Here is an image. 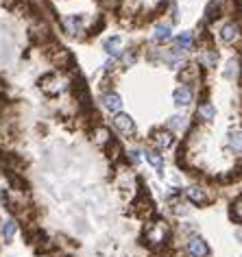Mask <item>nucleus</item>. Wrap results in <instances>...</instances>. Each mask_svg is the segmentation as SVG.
Masks as SVG:
<instances>
[{
  "label": "nucleus",
  "instance_id": "2",
  "mask_svg": "<svg viewBox=\"0 0 242 257\" xmlns=\"http://www.w3.org/2000/svg\"><path fill=\"white\" fill-rule=\"evenodd\" d=\"M129 211L140 220H151L155 214H157L155 200H153V196H151V192H149V188H146L142 177H138V194L131 199Z\"/></svg>",
  "mask_w": 242,
  "mask_h": 257
},
{
  "label": "nucleus",
  "instance_id": "24",
  "mask_svg": "<svg viewBox=\"0 0 242 257\" xmlns=\"http://www.w3.org/2000/svg\"><path fill=\"white\" fill-rule=\"evenodd\" d=\"M140 57V48L138 46H131L127 53H120V61H122V68H131V65H135Z\"/></svg>",
  "mask_w": 242,
  "mask_h": 257
},
{
  "label": "nucleus",
  "instance_id": "20",
  "mask_svg": "<svg viewBox=\"0 0 242 257\" xmlns=\"http://www.w3.org/2000/svg\"><path fill=\"white\" fill-rule=\"evenodd\" d=\"M218 63V50L216 48H203L199 55V65L201 68H214Z\"/></svg>",
  "mask_w": 242,
  "mask_h": 257
},
{
  "label": "nucleus",
  "instance_id": "6",
  "mask_svg": "<svg viewBox=\"0 0 242 257\" xmlns=\"http://www.w3.org/2000/svg\"><path fill=\"white\" fill-rule=\"evenodd\" d=\"M37 87L42 89V94H44V96H48V98H57L59 94L63 92V85H61V81H59L57 72L42 74V77L37 79Z\"/></svg>",
  "mask_w": 242,
  "mask_h": 257
},
{
  "label": "nucleus",
  "instance_id": "8",
  "mask_svg": "<svg viewBox=\"0 0 242 257\" xmlns=\"http://www.w3.org/2000/svg\"><path fill=\"white\" fill-rule=\"evenodd\" d=\"M114 129L118 131V133H122V138H129V140H133L135 135H138V127H135L133 118L124 112L114 114Z\"/></svg>",
  "mask_w": 242,
  "mask_h": 257
},
{
  "label": "nucleus",
  "instance_id": "17",
  "mask_svg": "<svg viewBox=\"0 0 242 257\" xmlns=\"http://www.w3.org/2000/svg\"><path fill=\"white\" fill-rule=\"evenodd\" d=\"M238 37H240V22H227V24H223V29H220V39H223L225 44L238 42Z\"/></svg>",
  "mask_w": 242,
  "mask_h": 257
},
{
  "label": "nucleus",
  "instance_id": "26",
  "mask_svg": "<svg viewBox=\"0 0 242 257\" xmlns=\"http://www.w3.org/2000/svg\"><path fill=\"white\" fill-rule=\"evenodd\" d=\"M175 46L179 50H192L194 48V37L190 33H181L177 37V42H175Z\"/></svg>",
  "mask_w": 242,
  "mask_h": 257
},
{
  "label": "nucleus",
  "instance_id": "7",
  "mask_svg": "<svg viewBox=\"0 0 242 257\" xmlns=\"http://www.w3.org/2000/svg\"><path fill=\"white\" fill-rule=\"evenodd\" d=\"M149 142L153 144L155 150H166L175 144V133L168 127H155L149 133Z\"/></svg>",
  "mask_w": 242,
  "mask_h": 257
},
{
  "label": "nucleus",
  "instance_id": "1",
  "mask_svg": "<svg viewBox=\"0 0 242 257\" xmlns=\"http://www.w3.org/2000/svg\"><path fill=\"white\" fill-rule=\"evenodd\" d=\"M142 244H146L153 251H161L164 246L173 244V229L164 218H159L155 214L151 220H146V227L142 231Z\"/></svg>",
  "mask_w": 242,
  "mask_h": 257
},
{
  "label": "nucleus",
  "instance_id": "14",
  "mask_svg": "<svg viewBox=\"0 0 242 257\" xmlns=\"http://www.w3.org/2000/svg\"><path fill=\"white\" fill-rule=\"evenodd\" d=\"M61 29L68 37H81V31H85L83 29V16L61 18Z\"/></svg>",
  "mask_w": 242,
  "mask_h": 257
},
{
  "label": "nucleus",
  "instance_id": "25",
  "mask_svg": "<svg viewBox=\"0 0 242 257\" xmlns=\"http://www.w3.org/2000/svg\"><path fill=\"white\" fill-rule=\"evenodd\" d=\"M229 218H231V223H236V225L242 223V200H240V196H236V199L229 203Z\"/></svg>",
  "mask_w": 242,
  "mask_h": 257
},
{
  "label": "nucleus",
  "instance_id": "16",
  "mask_svg": "<svg viewBox=\"0 0 242 257\" xmlns=\"http://www.w3.org/2000/svg\"><path fill=\"white\" fill-rule=\"evenodd\" d=\"M216 118V109H214V105L210 103H199V107H196V115H194V120L196 122H203V124H208V122H212V120Z\"/></svg>",
  "mask_w": 242,
  "mask_h": 257
},
{
  "label": "nucleus",
  "instance_id": "13",
  "mask_svg": "<svg viewBox=\"0 0 242 257\" xmlns=\"http://www.w3.org/2000/svg\"><path fill=\"white\" fill-rule=\"evenodd\" d=\"M225 16V2L223 0H210L208 7H205V16H203V24H214Z\"/></svg>",
  "mask_w": 242,
  "mask_h": 257
},
{
  "label": "nucleus",
  "instance_id": "21",
  "mask_svg": "<svg viewBox=\"0 0 242 257\" xmlns=\"http://www.w3.org/2000/svg\"><path fill=\"white\" fill-rule=\"evenodd\" d=\"M192 96H194L192 89L179 85V87L175 89V94H173V100H175V105H177V107H188V105L192 103Z\"/></svg>",
  "mask_w": 242,
  "mask_h": 257
},
{
  "label": "nucleus",
  "instance_id": "9",
  "mask_svg": "<svg viewBox=\"0 0 242 257\" xmlns=\"http://www.w3.org/2000/svg\"><path fill=\"white\" fill-rule=\"evenodd\" d=\"M185 253H188L190 257H210L212 249H210L208 242H205V238H201L199 233H194L188 238V242H185Z\"/></svg>",
  "mask_w": 242,
  "mask_h": 257
},
{
  "label": "nucleus",
  "instance_id": "28",
  "mask_svg": "<svg viewBox=\"0 0 242 257\" xmlns=\"http://www.w3.org/2000/svg\"><path fill=\"white\" fill-rule=\"evenodd\" d=\"M185 124V120H183V115H173L170 118V122H168V129L173 131V129H181Z\"/></svg>",
  "mask_w": 242,
  "mask_h": 257
},
{
  "label": "nucleus",
  "instance_id": "11",
  "mask_svg": "<svg viewBox=\"0 0 242 257\" xmlns=\"http://www.w3.org/2000/svg\"><path fill=\"white\" fill-rule=\"evenodd\" d=\"M4 179H7V183H9V188L13 190V192H20V194H29V181L27 177H24L22 172H13V170H7V172L2 174Z\"/></svg>",
  "mask_w": 242,
  "mask_h": 257
},
{
  "label": "nucleus",
  "instance_id": "12",
  "mask_svg": "<svg viewBox=\"0 0 242 257\" xmlns=\"http://www.w3.org/2000/svg\"><path fill=\"white\" fill-rule=\"evenodd\" d=\"M90 140L94 142V146H98V148H105L109 142L114 140V133L109 127H105V124H98V127L90 129Z\"/></svg>",
  "mask_w": 242,
  "mask_h": 257
},
{
  "label": "nucleus",
  "instance_id": "19",
  "mask_svg": "<svg viewBox=\"0 0 242 257\" xmlns=\"http://www.w3.org/2000/svg\"><path fill=\"white\" fill-rule=\"evenodd\" d=\"M144 157H146V161H149L151 166H153L155 170H157V174L159 177H164V157H161V153L159 150H155V148H146L144 150Z\"/></svg>",
  "mask_w": 242,
  "mask_h": 257
},
{
  "label": "nucleus",
  "instance_id": "29",
  "mask_svg": "<svg viewBox=\"0 0 242 257\" xmlns=\"http://www.w3.org/2000/svg\"><path fill=\"white\" fill-rule=\"evenodd\" d=\"M229 144L236 148V153H240V131H231V135H229Z\"/></svg>",
  "mask_w": 242,
  "mask_h": 257
},
{
  "label": "nucleus",
  "instance_id": "27",
  "mask_svg": "<svg viewBox=\"0 0 242 257\" xmlns=\"http://www.w3.org/2000/svg\"><path fill=\"white\" fill-rule=\"evenodd\" d=\"M170 37H173V33H170V27H168V24H159V27L155 29V35H153L155 42H168Z\"/></svg>",
  "mask_w": 242,
  "mask_h": 257
},
{
  "label": "nucleus",
  "instance_id": "18",
  "mask_svg": "<svg viewBox=\"0 0 242 257\" xmlns=\"http://www.w3.org/2000/svg\"><path fill=\"white\" fill-rule=\"evenodd\" d=\"M16 231H18V225L13 218H4L2 223H0V235H2L4 244H11L13 238H16Z\"/></svg>",
  "mask_w": 242,
  "mask_h": 257
},
{
  "label": "nucleus",
  "instance_id": "4",
  "mask_svg": "<svg viewBox=\"0 0 242 257\" xmlns=\"http://www.w3.org/2000/svg\"><path fill=\"white\" fill-rule=\"evenodd\" d=\"M177 79H179V83L183 85V87L192 89L194 85H201V83H203V81H205V70L201 68L199 63L188 61V63H183V65H181V70H179Z\"/></svg>",
  "mask_w": 242,
  "mask_h": 257
},
{
  "label": "nucleus",
  "instance_id": "23",
  "mask_svg": "<svg viewBox=\"0 0 242 257\" xmlns=\"http://www.w3.org/2000/svg\"><path fill=\"white\" fill-rule=\"evenodd\" d=\"M105 27H107V20H105V16H98V18H96V22H92V27H90V29H85V31H88V33H85L81 39H83V42H88V39L96 37V35L103 33V29H105Z\"/></svg>",
  "mask_w": 242,
  "mask_h": 257
},
{
  "label": "nucleus",
  "instance_id": "10",
  "mask_svg": "<svg viewBox=\"0 0 242 257\" xmlns=\"http://www.w3.org/2000/svg\"><path fill=\"white\" fill-rule=\"evenodd\" d=\"M185 200L196 205V207H208V205H212V196L205 192L203 185H190L185 190Z\"/></svg>",
  "mask_w": 242,
  "mask_h": 257
},
{
  "label": "nucleus",
  "instance_id": "3",
  "mask_svg": "<svg viewBox=\"0 0 242 257\" xmlns=\"http://www.w3.org/2000/svg\"><path fill=\"white\" fill-rule=\"evenodd\" d=\"M48 61L53 63L61 74H74V72L79 70L77 57L72 55V50H68L65 46H59V48L48 57Z\"/></svg>",
  "mask_w": 242,
  "mask_h": 257
},
{
  "label": "nucleus",
  "instance_id": "15",
  "mask_svg": "<svg viewBox=\"0 0 242 257\" xmlns=\"http://www.w3.org/2000/svg\"><path fill=\"white\" fill-rule=\"evenodd\" d=\"M100 103H103V107L107 109V112H112V114H118L120 107H122V98H120L114 89H112V92H103V94H100Z\"/></svg>",
  "mask_w": 242,
  "mask_h": 257
},
{
  "label": "nucleus",
  "instance_id": "5",
  "mask_svg": "<svg viewBox=\"0 0 242 257\" xmlns=\"http://www.w3.org/2000/svg\"><path fill=\"white\" fill-rule=\"evenodd\" d=\"M70 77H72V81H70V92H72L77 105H92L94 100H92V94H90V85L85 81V77L79 70L74 74H70Z\"/></svg>",
  "mask_w": 242,
  "mask_h": 257
},
{
  "label": "nucleus",
  "instance_id": "22",
  "mask_svg": "<svg viewBox=\"0 0 242 257\" xmlns=\"http://www.w3.org/2000/svg\"><path fill=\"white\" fill-rule=\"evenodd\" d=\"M103 48H105V53L112 55V57H120V53H122V37H118V35H112L109 39H105Z\"/></svg>",
  "mask_w": 242,
  "mask_h": 257
}]
</instances>
